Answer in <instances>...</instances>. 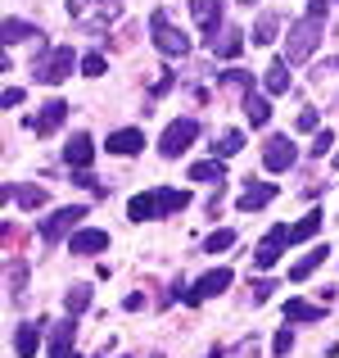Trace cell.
<instances>
[{"label": "cell", "instance_id": "cell-13", "mask_svg": "<svg viewBox=\"0 0 339 358\" xmlns=\"http://www.w3.org/2000/svg\"><path fill=\"white\" fill-rule=\"evenodd\" d=\"M68 250L73 254H100V250H109V231L82 227V231H73V236H68Z\"/></svg>", "mask_w": 339, "mask_h": 358}, {"label": "cell", "instance_id": "cell-22", "mask_svg": "<svg viewBox=\"0 0 339 358\" xmlns=\"http://www.w3.org/2000/svg\"><path fill=\"white\" fill-rule=\"evenodd\" d=\"M9 299H14V304H23V299H27V263L23 259L9 263Z\"/></svg>", "mask_w": 339, "mask_h": 358}, {"label": "cell", "instance_id": "cell-11", "mask_svg": "<svg viewBox=\"0 0 339 358\" xmlns=\"http://www.w3.org/2000/svg\"><path fill=\"white\" fill-rule=\"evenodd\" d=\"M63 118H68V105H63V100H50V105H41V114L27 118V127H32L36 136H50V131L59 127Z\"/></svg>", "mask_w": 339, "mask_h": 358}, {"label": "cell", "instance_id": "cell-3", "mask_svg": "<svg viewBox=\"0 0 339 358\" xmlns=\"http://www.w3.org/2000/svg\"><path fill=\"white\" fill-rule=\"evenodd\" d=\"M73 64H77L73 45H41L36 59H32V78L41 82V87H59V82L73 73Z\"/></svg>", "mask_w": 339, "mask_h": 358}, {"label": "cell", "instance_id": "cell-30", "mask_svg": "<svg viewBox=\"0 0 339 358\" xmlns=\"http://www.w3.org/2000/svg\"><path fill=\"white\" fill-rule=\"evenodd\" d=\"M317 231H322V213H308L303 222H294V227H289V245H299V241L317 236Z\"/></svg>", "mask_w": 339, "mask_h": 358}, {"label": "cell", "instance_id": "cell-12", "mask_svg": "<svg viewBox=\"0 0 339 358\" xmlns=\"http://www.w3.org/2000/svg\"><path fill=\"white\" fill-rule=\"evenodd\" d=\"M73 341H77V317H63V322H50V358L73 354Z\"/></svg>", "mask_w": 339, "mask_h": 358}, {"label": "cell", "instance_id": "cell-18", "mask_svg": "<svg viewBox=\"0 0 339 358\" xmlns=\"http://www.w3.org/2000/svg\"><path fill=\"white\" fill-rule=\"evenodd\" d=\"M140 145H145V131H136V127H122L109 136V155H136Z\"/></svg>", "mask_w": 339, "mask_h": 358}, {"label": "cell", "instance_id": "cell-41", "mask_svg": "<svg viewBox=\"0 0 339 358\" xmlns=\"http://www.w3.org/2000/svg\"><path fill=\"white\" fill-rule=\"evenodd\" d=\"M63 358H82V354H63Z\"/></svg>", "mask_w": 339, "mask_h": 358}, {"label": "cell", "instance_id": "cell-15", "mask_svg": "<svg viewBox=\"0 0 339 358\" xmlns=\"http://www.w3.org/2000/svg\"><path fill=\"white\" fill-rule=\"evenodd\" d=\"M209 50L218 55V59H235V55L244 50V32H240V27H231V23H226L222 32H218V36L209 41Z\"/></svg>", "mask_w": 339, "mask_h": 358}, {"label": "cell", "instance_id": "cell-8", "mask_svg": "<svg viewBox=\"0 0 339 358\" xmlns=\"http://www.w3.org/2000/svg\"><path fill=\"white\" fill-rule=\"evenodd\" d=\"M285 245H289V227L276 222V227L258 241V250H253V268H276V259L285 254Z\"/></svg>", "mask_w": 339, "mask_h": 358}, {"label": "cell", "instance_id": "cell-24", "mask_svg": "<svg viewBox=\"0 0 339 358\" xmlns=\"http://www.w3.org/2000/svg\"><path fill=\"white\" fill-rule=\"evenodd\" d=\"M262 87L271 91V96H285L289 91V73H285V59H276L267 73H262Z\"/></svg>", "mask_w": 339, "mask_h": 358}, {"label": "cell", "instance_id": "cell-31", "mask_svg": "<svg viewBox=\"0 0 339 358\" xmlns=\"http://www.w3.org/2000/svg\"><path fill=\"white\" fill-rule=\"evenodd\" d=\"M240 150H244V131H222V141H218V145H213V159H231V155H240Z\"/></svg>", "mask_w": 339, "mask_h": 358}, {"label": "cell", "instance_id": "cell-17", "mask_svg": "<svg viewBox=\"0 0 339 358\" xmlns=\"http://www.w3.org/2000/svg\"><path fill=\"white\" fill-rule=\"evenodd\" d=\"M271 200H276V186H271V182H258V186L249 182V191L235 200V209H240V213H253V209H267Z\"/></svg>", "mask_w": 339, "mask_h": 358}, {"label": "cell", "instance_id": "cell-10", "mask_svg": "<svg viewBox=\"0 0 339 358\" xmlns=\"http://www.w3.org/2000/svg\"><path fill=\"white\" fill-rule=\"evenodd\" d=\"M190 14H195V23L204 27V41H213V36L222 32V0H190Z\"/></svg>", "mask_w": 339, "mask_h": 358}, {"label": "cell", "instance_id": "cell-35", "mask_svg": "<svg viewBox=\"0 0 339 358\" xmlns=\"http://www.w3.org/2000/svg\"><path fill=\"white\" fill-rule=\"evenodd\" d=\"M331 145H335V136H331V131H317V136H312V145H308V150H312V155L322 159V155H326Z\"/></svg>", "mask_w": 339, "mask_h": 358}, {"label": "cell", "instance_id": "cell-2", "mask_svg": "<svg viewBox=\"0 0 339 358\" xmlns=\"http://www.w3.org/2000/svg\"><path fill=\"white\" fill-rule=\"evenodd\" d=\"M190 204V191H176V186H158V191H145L127 204L131 222H149V218H172Z\"/></svg>", "mask_w": 339, "mask_h": 358}, {"label": "cell", "instance_id": "cell-23", "mask_svg": "<svg viewBox=\"0 0 339 358\" xmlns=\"http://www.w3.org/2000/svg\"><path fill=\"white\" fill-rule=\"evenodd\" d=\"M317 317H326V308L308 304V299H289L285 304V322H317Z\"/></svg>", "mask_w": 339, "mask_h": 358}, {"label": "cell", "instance_id": "cell-16", "mask_svg": "<svg viewBox=\"0 0 339 358\" xmlns=\"http://www.w3.org/2000/svg\"><path fill=\"white\" fill-rule=\"evenodd\" d=\"M41 327H50V322H23V327H18V331H14V354L18 358H32L36 350H41Z\"/></svg>", "mask_w": 339, "mask_h": 358}, {"label": "cell", "instance_id": "cell-32", "mask_svg": "<svg viewBox=\"0 0 339 358\" xmlns=\"http://www.w3.org/2000/svg\"><path fill=\"white\" fill-rule=\"evenodd\" d=\"M82 73H86V78H105V55H82Z\"/></svg>", "mask_w": 339, "mask_h": 358}, {"label": "cell", "instance_id": "cell-7", "mask_svg": "<svg viewBox=\"0 0 339 358\" xmlns=\"http://www.w3.org/2000/svg\"><path fill=\"white\" fill-rule=\"evenodd\" d=\"M86 218V204H68V209H59V213H50V218L41 222V241L45 245H54L59 236H73V227Z\"/></svg>", "mask_w": 339, "mask_h": 358}, {"label": "cell", "instance_id": "cell-9", "mask_svg": "<svg viewBox=\"0 0 339 358\" xmlns=\"http://www.w3.org/2000/svg\"><path fill=\"white\" fill-rule=\"evenodd\" d=\"M299 150L289 136H267L262 141V164H267V173H285V168H294Z\"/></svg>", "mask_w": 339, "mask_h": 358}, {"label": "cell", "instance_id": "cell-25", "mask_svg": "<svg viewBox=\"0 0 339 358\" xmlns=\"http://www.w3.org/2000/svg\"><path fill=\"white\" fill-rule=\"evenodd\" d=\"M244 118H249L253 127H267V118H271V105H267L262 96H253V91H249V96H244Z\"/></svg>", "mask_w": 339, "mask_h": 358}, {"label": "cell", "instance_id": "cell-21", "mask_svg": "<svg viewBox=\"0 0 339 358\" xmlns=\"http://www.w3.org/2000/svg\"><path fill=\"white\" fill-rule=\"evenodd\" d=\"M27 36H41V32H36L32 23H23V18H5V23H0V41L5 45H18V41H27Z\"/></svg>", "mask_w": 339, "mask_h": 358}, {"label": "cell", "instance_id": "cell-4", "mask_svg": "<svg viewBox=\"0 0 339 358\" xmlns=\"http://www.w3.org/2000/svg\"><path fill=\"white\" fill-rule=\"evenodd\" d=\"M226 286H231V268H213V272H204V277L195 281V286H181V281H176L172 295H176V299H186V304H199V299L222 295Z\"/></svg>", "mask_w": 339, "mask_h": 358}, {"label": "cell", "instance_id": "cell-14", "mask_svg": "<svg viewBox=\"0 0 339 358\" xmlns=\"http://www.w3.org/2000/svg\"><path fill=\"white\" fill-rule=\"evenodd\" d=\"M63 159H68V168H77V173H86V168H91V159H96V145H91L86 131H77V136L63 145Z\"/></svg>", "mask_w": 339, "mask_h": 358}, {"label": "cell", "instance_id": "cell-43", "mask_svg": "<svg viewBox=\"0 0 339 358\" xmlns=\"http://www.w3.org/2000/svg\"><path fill=\"white\" fill-rule=\"evenodd\" d=\"M335 64H339V59H335Z\"/></svg>", "mask_w": 339, "mask_h": 358}, {"label": "cell", "instance_id": "cell-33", "mask_svg": "<svg viewBox=\"0 0 339 358\" xmlns=\"http://www.w3.org/2000/svg\"><path fill=\"white\" fill-rule=\"evenodd\" d=\"M289 350H294V331H276V341H271V354L285 358Z\"/></svg>", "mask_w": 339, "mask_h": 358}, {"label": "cell", "instance_id": "cell-36", "mask_svg": "<svg viewBox=\"0 0 339 358\" xmlns=\"http://www.w3.org/2000/svg\"><path fill=\"white\" fill-rule=\"evenodd\" d=\"M294 127H299V131H317V109H303Z\"/></svg>", "mask_w": 339, "mask_h": 358}, {"label": "cell", "instance_id": "cell-27", "mask_svg": "<svg viewBox=\"0 0 339 358\" xmlns=\"http://www.w3.org/2000/svg\"><path fill=\"white\" fill-rule=\"evenodd\" d=\"M63 308H68V317L86 313V308H91V286H68V295H63Z\"/></svg>", "mask_w": 339, "mask_h": 358}, {"label": "cell", "instance_id": "cell-1", "mask_svg": "<svg viewBox=\"0 0 339 358\" xmlns=\"http://www.w3.org/2000/svg\"><path fill=\"white\" fill-rule=\"evenodd\" d=\"M322 32H326V0H312L308 14L299 23H289V36H285V64H303L308 55L322 45Z\"/></svg>", "mask_w": 339, "mask_h": 358}, {"label": "cell", "instance_id": "cell-20", "mask_svg": "<svg viewBox=\"0 0 339 358\" xmlns=\"http://www.w3.org/2000/svg\"><path fill=\"white\" fill-rule=\"evenodd\" d=\"M326 254H331V250H326V245H317L312 254H303V259H299L294 268H289V281H308V277H312V272H317V268H322V263H326Z\"/></svg>", "mask_w": 339, "mask_h": 358}, {"label": "cell", "instance_id": "cell-6", "mask_svg": "<svg viewBox=\"0 0 339 358\" xmlns=\"http://www.w3.org/2000/svg\"><path fill=\"white\" fill-rule=\"evenodd\" d=\"M199 136V122L195 118H176V122H167V131H163V141H158V155L163 159H181V150H190V141Z\"/></svg>", "mask_w": 339, "mask_h": 358}, {"label": "cell", "instance_id": "cell-34", "mask_svg": "<svg viewBox=\"0 0 339 358\" xmlns=\"http://www.w3.org/2000/svg\"><path fill=\"white\" fill-rule=\"evenodd\" d=\"M231 245H235V231H213V236H209V254L231 250Z\"/></svg>", "mask_w": 339, "mask_h": 358}, {"label": "cell", "instance_id": "cell-5", "mask_svg": "<svg viewBox=\"0 0 339 358\" xmlns=\"http://www.w3.org/2000/svg\"><path fill=\"white\" fill-rule=\"evenodd\" d=\"M149 36H154V45H158L163 55H172V59L190 50V36H186V32H176V27L167 23V14H163V9H154V14H149Z\"/></svg>", "mask_w": 339, "mask_h": 358}, {"label": "cell", "instance_id": "cell-40", "mask_svg": "<svg viewBox=\"0 0 339 358\" xmlns=\"http://www.w3.org/2000/svg\"><path fill=\"white\" fill-rule=\"evenodd\" d=\"M209 358H222V350H213V354H209Z\"/></svg>", "mask_w": 339, "mask_h": 358}, {"label": "cell", "instance_id": "cell-38", "mask_svg": "<svg viewBox=\"0 0 339 358\" xmlns=\"http://www.w3.org/2000/svg\"><path fill=\"white\" fill-rule=\"evenodd\" d=\"M0 105H5V109H14V105H23V91H18V87H9V91H5V96H0Z\"/></svg>", "mask_w": 339, "mask_h": 358}, {"label": "cell", "instance_id": "cell-39", "mask_svg": "<svg viewBox=\"0 0 339 358\" xmlns=\"http://www.w3.org/2000/svg\"><path fill=\"white\" fill-rule=\"evenodd\" d=\"M140 304H145V295H127V299H122V308H127V313H136Z\"/></svg>", "mask_w": 339, "mask_h": 358}, {"label": "cell", "instance_id": "cell-29", "mask_svg": "<svg viewBox=\"0 0 339 358\" xmlns=\"http://www.w3.org/2000/svg\"><path fill=\"white\" fill-rule=\"evenodd\" d=\"M218 78H222L226 91H244V96L253 91V73H244V69H226V73H218Z\"/></svg>", "mask_w": 339, "mask_h": 358}, {"label": "cell", "instance_id": "cell-26", "mask_svg": "<svg viewBox=\"0 0 339 358\" xmlns=\"http://www.w3.org/2000/svg\"><path fill=\"white\" fill-rule=\"evenodd\" d=\"M190 182H213V186H222V182H226V168H222V159H209V164H195V168H190Z\"/></svg>", "mask_w": 339, "mask_h": 358}, {"label": "cell", "instance_id": "cell-42", "mask_svg": "<svg viewBox=\"0 0 339 358\" xmlns=\"http://www.w3.org/2000/svg\"><path fill=\"white\" fill-rule=\"evenodd\" d=\"M240 5H253V0H240Z\"/></svg>", "mask_w": 339, "mask_h": 358}, {"label": "cell", "instance_id": "cell-37", "mask_svg": "<svg viewBox=\"0 0 339 358\" xmlns=\"http://www.w3.org/2000/svg\"><path fill=\"white\" fill-rule=\"evenodd\" d=\"M271 290H276L271 281H253V304H267V295H271Z\"/></svg>", "mask_w": 339, "mask_h": 358}, {"label": "cell", "instance_id": "cell-28", "mask_svg": "<svg viewBox=\"0 0 339 358\" xmlns=\"http://www.w3.org/2000/svg\"><path fill=\"white\" fill-rule=\"evenodd\" d=\"M276 27H280V18L271 14V9H267V14H258V23H253V45H267L271 36H276Z\"/></svg>", "mask_w": 339, "mask_h": 358}, {"label": "cell", "instance_id": "cell-19", "mask_svg": "<svg viewBox=\"0 0 339 358\" xmlns=\"http://www.w3.org/2000/svg\"><path fill=\"white\" fill-rule=\"evenodd\" d=\"M0 200H18L23 209H41V204H45V191H41V186H5V191H0Z\"/></svg>", "mask_w": 339, "mask_h": 358}]
</instances>
